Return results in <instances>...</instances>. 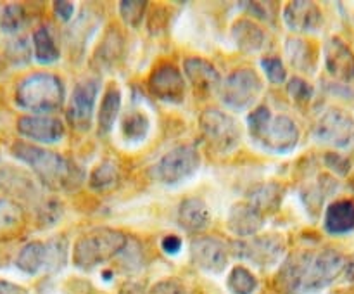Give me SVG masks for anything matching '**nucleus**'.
Here are the masks:
<instances>
[{
	"instance_id": "473e14b6",
	"label": "nucleus",
	"mask_w": 354,
	"mask_h": 294,
	"mask_svg": "<svg viewBox=\"0 0 354 294\" xmlns=\"http://www.w3.org/2000/svg\"><path fill=\"white\" fill-rule=\"evenodd\" d=\"M45 246H47V266H45V270L57 272L68 261V242H66L64 235H57V237L45 242Z\"/></svg>"
},
{
	"instance_id": "1a4fd4ad",
	"label": "nucleus",
	"mask_w": 354,
	"mask_h": 294,
	"mask_svg": "<svg viewBox=\"0 0 354 294\" xmlns=\"http://www.w3.org/2000/svg\"><path fill=\"white\" fill-rule=\"evenodd\" d=\"M315 137L332 147H351L354 144V118L341 107H330L318 120Z\"/></svg>"
},
{
	"instance_id": "cd10ccee",
	"label": "nucleus",
	"mask_w": 354,
	"mask_h": 294,
	"mask_svg": "<svg viewBox=\"0 0 354 294\" xmlns=\"http://www.w3.org/2000/svg\"><path fill=\"white\" fill-rule=\"evenodd\" d=\"M248 203L252 204L263 214L277 211L282 203V187L273 182L263 183L249 194Z\"/></svg>"
},
{
	"instance_id": "39448f33",
	"label": "nucleus",
	"mask_w": 354,
	"mask_h": 294,
	"mask_svg": "<svg viewBox=\"0 0 354 294\" xmlns=\"http://www.w3.org/2000/svg\"><path fill=\"white\" fill-rule=\"evenodd\" d=\"M201 166V154L197 147L189 144L176 145L171 151L158 159V163L151 166L149 173L156 182L162 185H178L185 180L192 178Z\"/></svg>"
},
{
	"instance_id": "412c9836",
	"label": "nucleus",
	"mask_w": 354,
	"mask_h": 294,
	"mask_svg": "<svg viewBox=\"0 0 354 294\" xmlns=\"http://www.w3.org/2000/svg\"><path fill=\"white\" fill-rule=\"evenodd\" d=\"M232 40L242 52H259L266 44V31L256 21L239 19L232 26Z\"/></svg>"
},
{
	"instance_id": "f704fd0d",
	"label": "nucleus",
	"mask_w": 354,
	"mask_h": 294,
	"mask_svg": "<svg viewBox=\"0 0 354 294\" xmlns=\"http://www.w3.org/2000/svg\"><path fill=\"white\" fill-rule=\"evenodd\" d=\"M118 258H120L121 266L127 272H138L142 268V265H144V251H142V246L138 244V241H130L128 239L127 246L118 255Z\"/></svg>"
},
{
	"instance_id": "c85d7f7f",
	"label": "nucleus",
	"mask_w": 354,
	"mask_h": 294,
	"mask_svg": "<svg viewBox=\"0 0 354 294\" xmlns=\"http://www.w3.org/2000/svg\"><path fill=\"white\" fill-rule=\"evenodd\" d=\"M120 182V172H118L116 165L109 159L102 161L92 169L88 178L90 189L95 192H109Z\"/></svg>"
},
{
	"instance_id": "aec40b11",
	"label": "nucleus",
	"mask_w": 354,
	"mask_h": 294,
	"mask_svg": "<svg viewBox=\"0 0 354 294\" xmlns=\"http://www.w3.org/2000/svg\"><path fill=\"white\" fill-rule=\"evenodd\" d=\"M178 225L185 232L199 234L211 225V211L197 197H187L178 206Z\"/></svg>"
},
{
	"instance_id": "7c9ffc66",
	"label": "nucleus",
	"mask_w": 354,
	"mask_h": 294,
	"mask_svg": "<svg viewBox=\"0 0 354 294\" xmlns=\"http://www.w3.org/2000/svg\"><path fill=\"white\" fill-rule=\"evenodd\" d=\"M26 24V12L21 3H9L0 10V28L3 33L16 35Z\"/></svg>"
},
{
	"instance_id": "bb28decb",
	"label": "nucleus",
	"mask_w": 354,
	"mask_h": 294,
	"mask_svg": "<svg viewBox=\"0 0 354 294\" xmlns=\"http://www.w3.org/2000/svg\"><path fill=\"white\" fill-rule=\"evenodd\" d=\"M121 111V92L118 89L107 90L104 95L102 104L99 107V114H97V131L99 135H107L113 130L114 123H116L118 116Z\"/></svg>"
},
{
	"instance_id": "9b49d317",
	"label": "nucleus",
	"mask_w": 354,
	"mask_h": 294,
	"mask_svg": "<svg viewBox=\"0 0 354 294\" xmlns=\"http://www.w3.org/2000/svg\"><path fill=\"white\" fill-rule=\"evenodd\" d=\"M192 263L207 273H221L228 265V249L213 235H197L190 242Z\"/></svg>"
},
{
	"instance_id": "ddd939ff",
	"label": "nucleus",
	"mask_w": 354,
	"mask_h": 294,
	"mask_svg": "<svg viewBox=\"0 0 354 294\" xmlns=\"http://www.w3.org/2000/svg\"><path fill=\"white\" fill-rule=\"evenodd\" d=\"M149 92L168 104H182L185 99V80L176 66L159 64L149 76Z\"/></svg>"
},
{
	"instance_id": "2f4dec72",
	"label": "nucleus",
	"mask_w": 354,
	"mask_h": 294,
	"mask_svg": "<svg viewBox=\"0 0 354 294\" xmlns=\"http://www.w3.org/2000/svg\"><path fill=\"white\" fill-rule=\"evenodd\" d=\"M228 289L232 294H254L258 289V280L244 266H235L228 277Z\"/></svg>"
},
{
	"instance_id": "4c0bfd02",
	"label": "nucleus",
	"mask_w": 354,
	"mask_h": 294,
	"mask_svg": "<svg viewBox=\"0 0 354 294\" xmlns=\"http://www.w3.org/2000/svg\"><path fill=\"white\" fill-rule=\"evenodd\" d=\"M287 92L294 97L297 102H308L313 97V86L306 82V80L294 76L287 82Z\"/></svg>"
},
{
	"instance_id": "f8f14e48",
	"label": "nucleus",
	"mask_w": 354,
	"mask_h": 294,
	"mask_svg": "<svg viewBox=\"0 0 354 294\" xmlns=\"http://www.w3.org/2000/svg\"><path fill=\"white\" fill-rule=\"evenodd\" d=\"M299 135V127L296 125V121L286 114H279V116L272 118L265 135L259 138L258 145L273 154H289L296 149Z\"/></svg>"
},
{
	"instance_id": "a18cd8bd",
	"label": "nucleus",
	"mask_w": 354,
	"mask_h": 294,
	"mask_svg": "<svg viewBox=\"0 0 354 294\" xmlns=\"http://www.w3.org/2000/svg\"><path fill=\"white\" fill-rule=\"evenodd\" d=\"M249 6V10H251V12H254L256 16L259 17V19H265V21H268L270 17V14H268V10H266V3H259V2H249L248 3Z\"/></svg>"
},
{
	"instance_id": "a878e982",
	"label": "nucleus",
	"mask_w": 354,
	"mask_h": 294,
	"mask_svg": "<svg viewBox=\"0 0 354 294\" xmlns=\"http://www.w3.org/2000/svg\"><path fill=\"white\" fill-rule=\"evenodd\" d=\"M149 130H151V121H149L147 114L142 111L133 109L128 111L123 118H121V137L124 142L135 145L140 144L147 138Z\"/></svg>"
},
{
	"instance_id": "58836bf2",
	"label": "nucleus",
	"mask_w": 354,
	"mask_h": 294,
	"mask_svg": "<svg viewBox=\"0 0 354 294\" xmlns=\"http://www.w3.org/2000/svg\"><path fill=\"white\" fill-rule=\"evenodd\" d=\"M325 165L330 168V172H334L335 175L344 176L351 172V159L346 158V156L339 154V152H327L325 154Z\"/></svg>"
},
{
	"instance_id": "c756f323",
	"label": "nucleus",
	"mask_w": 354,
	"mask_h": 294,
	"mask_svg": "<svg viewBox=\"0 0 354 294\" xmlns=\"http://www.w3.org/2000/svg\"><path fill=\"white\" fill-rule=\"evenodd\" d=\"M121 50H123V40H121L120 33L116 30L107 31L104 40L100 42L99 48H97V57H99V64L104 68H111V66L118 64Z\"/></svg>"
},
{
	"instance_id": "ea45409f",
	"label": "nucleus",
	"mask_w": 354,
	"mask_h": 294,
	"mask_svg": "<svg viewBox=\"0 0 354 294\" xmlns=\"http://www.w3.org/2000/svg\"><path fill=\"white\" fill-rule=\"evenodd\" d=\"M149 294H187V289L180 280L165 279L156 282Z\"/></svg>"
},
{
	"instance_id": "6e6552de",
	"label": "nucleus",
	"mask_w": 354,
	"mask_h": 294,
	"mask_svg": "<svg viewBox=\"0 0 354 294\" xmlns=\"http://www.w3.org/2000/svg\"><path fill=\"white\" fill-rule=\"evenodd\" d=\"M100 82L97 78H85L76 83L71 97L66 107V118L76 131H88L93 123V107H95L97 93H99Z\"/></svg>"
},
{
	"instance_id": "49530a36",
	"label": "nucleus",
	"mask_w": 354,
	"mask_h": 294,
	"mask_svg": "<svg viewBox=\"0 0 354 294\" xmlns=\"http://www.w3.org/2000/svg\"><path fill=\"white\" fill-rule=\"evenodd\" d=\"M344 275L349 282L354 284V255L346 258V266H344Z\"/></svg>"
},
{
	"instance_id": "b1692460",
	"label": "nucleus",
	"mask_w": 354,
	"mask_h": 294,
	"mask_svg": "<svg viewBox=\"0 0 354 294\" xmlns=\"http://www.w3.org/2000/svg\"><path fill=\"white\" fill-rule=\"evenodd\" d=\"M33 55L40 64H52V62L59 61V57H61V50H59L54 30L47 24L35 30Z\"/></svg>"
},
{
	"instance_id": "6ab92c4d",
	"label": "nucleus",
	"mask_w": 354,
	"mask_h": 294,
	"mask_svg": "<svg viewBox=\"0 0 354 294\" xmlns=\"http://www.w3.org/2000/svg\"><path fill=\"white\" fill-rule=\"evenodd\" d=\"M324 228L330 235H348L354 232V201L337 199L325 210Z\"/></svg>"
},
{
	"instance_id": "7ed1b4c3",
	"label": "nucleus",
	"mask_w": 354,
	"mask_h": 294,
	"mask_svg": "<svg viewBox=\"0 0 354 294\" xmlns=\"http://www.w3.org/2000/svg\"><path fill=\"white\" fill-rule=\"evenodd\" d=\"M16 104L35 114H47L61 109L66 100L61 78L52 73H33L16 86Z\"/></svg>"
},
{
	"instance_id": "c03bdc74",
	"label": "nucleus",
	"mask_w": 354,
	"mask_h": 294,
	"mask_svg": "<svg viewBox=\"0 0 354 294\" xmlns=\"http://www.w3.org/2000/svg\"><path fill=\"white\" fill-rule=\"evenodd\" d=\"M120 294H145V286L142 282H127L121 286Z\"/></svg>"
},
{
	"instance_id": "4be33fe9",
	"label": "nucleus",
	"mask_w": 354,
	"mask_h": 294,
	"mask_svg": "<svg viewBox=\"0 0 354 294\" xmlns=\"http://www.w3.org/2000/svg\"><path fill=\"white\" fill-rule=\"evenodd\" d=\"M286 54L290 64L303 73H313L317 69V50L304 38H289L286 42Z\"/></svg>"
},
{
	"instance_id": "c9c22d12",
	"label": "nucleus",
	"mask_w": 354,
	"mask_h": 294,
	"mask_svg": "<svg viewBox=\"0 0 354 294\" xmlns=\"http://www.w3.org/2000/svg\"><path fill=\"white\" fill-rule=\"evenodd\" d=\"M145 10H147V2H142V0H123V2H120L121 19L131 28L140 26Z\"/></svg>"
},
{
	"instance_id": "e433bc0d",
	"label": "nucleus",
	"mask_w": 354,
	"mask_h": 294,
	"mask_svg": "<svg viewBox=\"0 0 354 294\" xmlns=\"http://www.w3.org/2000/svg\"><path fill=\"white\" fill-rule=\"evenodd\" d=\"M259 64L272 83H283L287 80V69L279 57H263Z\"/></svg>"
},
{
	"instance_id": "72a5a7b5",
	"label": "nucleus",
	"mask_w": 354,
	"mask_h": 294,
	"mask_svg": "<svg viewBox=\"0 0 354 294\" xmlns=\"http://www.w3.org/2000/svg\"><path fill=\"white\" fill-rule=\"evenodd\" d=\"M272 118H273L272 111H270L266 106H263V104L261 106H256L254 109H251V113L248 114V130H249V135H251V138L256 142V144H258L259 138L265 135Z\"/></svg>"
},
{
	"instance_id": "dca6fc26",
	"label": "nucleus",
	"mask_w": 354,
	"mask_h": 294,
	"mask_svg": "<svg viewBox=\"0 0 354 294\" xmlns=\"http://www.w3.org/2000/svg\"><path fill=\"white\" fill-rule=\"evenodd\" d=\"M325 66L332 78L342 83L354 82V52L346 42L334 37L325 47Z\"/></svg>"
},
{
	"instance_id": "a19ab883",
	"label": "nucleus",
	"mask_w": 354,
	"mask_h": 294,
	"mask_svg": "<svg viewBox=\"0 0 354 294\" xmlns=\"http://www.w3.org/2000/svg\"><path fill=\"white\" fill-rule=\"evenodd\" d=\"M54 12H55V16L62 21V23H69L73 17V14H75V3L62 2V0L54 2Z\"/></svg>"
},
{
	"instance_id": "f03ea898",
	"label": "nucleus",
	"mask_w": 354,
	"mask_h": 294,
	"mask_svg": "<svg viewBox=\"0 0 354 294\" xmlns=\"http://www.w3.org/2000/svg\"><path fill=\"white\" fill-rule=\"evenodd\" d=\"M12 156L30 166L40 182L48 189H71L80 183L83 175L69 159L50 149L40 145L28 144V142H16L12 145Z\"/></svg>"
},
{
	"instance_id": "20e7f679",
	"label": "nucleus",
	"mask_w": 354,
	"mask_h": 294,
	"mask_svg": "<svg viewBox=\"0 0 354 294\" xmlns=\"http://www.w3.org/2000/svg\"><path fill=\"white\" fill-rule=\"evenodd\" d=\"M127 242V235L116 228H92L76 241L75 249H73V263L76 268L88 272L100 263L120 255Z\"/></svg>"
},
{
	"instance_id": "a211bd4d",
	"label": "nucleus",
	"mask_w": 354,
	"mask_h": 294,
	"mask_svg": "<svg viewBox=\"0 0 354 294\" xmlns=\"http://www.w3.org/2000/svg\"><path fill=\"white\" fill-rule=\"evenodd\" d=\"M263 225H265V218L263 213H259L252 204L245 203H237L230 208L227 218V227L237 237L251 239L254 235H258V232L261 230Z\"/></svg>"
},
{
	"instance_id": "393cba45",
	"label": "nucleus",
	"mask_w": 354,
	"mask_h": 294,
	"mask_svg": "<svg viewBox=\"0 0 354 294\" xmlns=\"http://www.w3.org/2000/svg\"><path fill=\"white\" fill-rule=\"evenodd\" d=\"M16 266L28 275H35L40 270H45V266H47V246H45V242L33 241L23 246L21 251L17 252Z\"/></svg>"
},
{
	"instance_id": "9d476101",
	"label": "nucleus",
	"mask_w": 354,
	"mask_h": 294,
	"mask_svg": "<svg viewBox=\"0 0 354 294\" xmlns=\"http://www.w3.org/2000/svg\"><path fill=\"white\" fill-rule=\"evenodd\" d=\"M234 252L256 266H273L286 252V237L282 234L254 235L249 241L237 242Z\"/></svg>"
},
{
	"instance_id": "2eb2a0df",
	"label": "nucleus",
	"mask_w": 354,
	"mask_h": 294,
	"mask_svg": "<svg viewBox=\"0 0 354 294\" xmlns=\"http://www.w3.org/2000/svg\"><path fill=\"white\" fill-rule=\"evenodd\" d=\"M287 28L296 33H315L324 26V14L313 2H290L283 9Z\"/></svg>"
},
{
	"instance_id": "f3484780",
	"label": "nucleus",
	"mask_w": 354,
	"mask_h": 294,
	"mask_svg": "<svg viewBox=\"0 0 354 294\" xmlns=\"http://www.w3.org/2000/svg\"><path fill=\"white\" fill-rule=\"evenodd\" d=\"M183 69H185L190 85L194 86L196 93H199V95H211L221 86L220 73L206 59L187 57L185 62H183Z\"/></svg>"
},
{
	"instance_id": "37998d69",
	"label": "nucleus",
	"mask_w": 354,
	"mask_h": 294,
	"mask_svg": "<svg viewBox=\"0 0 354 294\" xmlns=\"http://www.w3.org/2000/svg\"><path fill=\"white\" fill-rule=\"evenodd\" d=\"M0 294H28L26 289L17 284L7 282V280H0Z\"/></svg>"
},
{
	"instance_id": "79ce46f5",
	"label": "nucleus",
	"mask_w": 354,
	"mask_h": 294,
	"mask_svg": "<svg viewBox=\"0 0 354 294\" xmlns=\"http://www.w3.org/2000/svg\"><path fill=\"white\" fill-rule=\"evenodd\" d=\"M161 248L166 255H176L182 249V239L178 235H166L161 241Z\"/></svg>"
},
{
	"instance_id": "0eeeda50",
	"label": "nucleus",
	"mask_w": 354,
	"mask_h": 294,
	"mask_svg": "<svg viewBox=\"0 0 354 294\" xmlns=\"http://www.w3.org/2000/svg\"><path fill=\"white\" fill-rule=\"evenodd\" d=\"M220 93L225 106L235 111H245L261 97L263 82L252 68L235 69L220 86Z\"/></svg>"
},
{
	"instance_id": "5701e85b",
	"label": "nucleus",
	"mask_w": 354,
	"mask_h": 294,
	"mask_svg": "<svg viewBox=\"0 0 354 294\" xmlns=\"http://www.w3.org/2000/svg\"><path fill=\"white\" fill-rule=\"evenodd\" d=\"M24 225V211L16 201L0 197V241L16 237Z\"/></svg>"
},
{
	"instance_id": "4468645a",
	"label": "nucleus",
	"mask_w": 354,
	"mask_h": 294,
	"mask_svg": "<svg viewBox=\"0 0 354 294\" xmlns=\"http://www.w3.org/2000/svg\"><path fill=\"white\" fill-rule=\"evenodd\" d=\"M17 131L37 144H57L64 138L66 128L59 118L48 114H28L17 120Z\"/></svg>"
},
{
	"instance_id": "f257e3e1",
	"label": "nucleus",
	"mask_w": 354,
	"mask_h": 294,
	"mask_svg": "<svg viewBox=\"0 0 354 294\" xmlns=\"http://www.w3.org/2000/svg\"><path fill=\"white\" fill-rule=\"evenodd\" d=\"M344 255L334 248L299 251L287 256L277 280L286 294L318 293L344 273Z\"/></svg>"
},
{
	"instance_id": "423d86ee",
	"label": "nucleus",
	"mask_w": 354,
	"mask_h": 294,
	"mask_svg": "<svg viewBox=\"0 0 354 294\" xmlns=\"http://www.w3.org/2000/svg\"><path fill=\"white\" fill-rule=\"evenodd\" d=\"M199 128L204 140L218 154H228L241 144V127L230 114L220 109L204 111L199 118Z\"/></svg>"
}]
</instances>
